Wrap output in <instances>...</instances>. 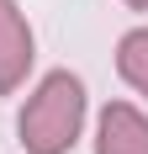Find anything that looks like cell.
I'll use <instances>...</instances> for the list:
<instances>
[{
	"label": "cell",
	"mask_w": 148,
	"mask_h": 154,
	"mask_svg": "<svg viewBox=\"0 0 148 154\" xmlns=\"http://www.w3.org/2000/svg\"><path fill=\"white\" fill-rule=\"evenodd\" d=\"M21 143L27 154H69L79 128H85V85L69 75V69H53V75L32 91V101L21 106Z\"/></svg>",
	"instance_id": "obj_1"
},
{
	"label": "cell",
	"mask_w": 148,
	"mask_h": 154,
	"mask_svg": "<svg viewBox=\"0 0 148 154\" xmlns=\"http://www.w3.org/2000/svg\"><path fill=\"white\" fill-rule=\"evenodd\" d=\"M32 69V27L16 0H0V96H11Z\"/></svg>",
	"instance_id": "obj_2"
},
{
	"label": "cell",
	"mask_w": 148,
	"mask_h": 154,
	"mask_svg": "<svg viewBox=\"0 0 148 154\" xmlns=\"http://www.w3.org/2000/svg\"><path fill=\"white\" fill-rule=\"evenodd\" d=\"M95 154H148V117L127 101H111L95 128Z\"/></svg>",
	"instance_id": "obj_3"
},
{
	"label": "cell",
	"mask_w": 148,
	"mask_h": 154,
	"mask_svg": "<svg viewBox=\"0 0 148 154\" xmlns=\"http://www.w3.org/2000/svg\"><path fill=\"white\" fill-rule=\"evenodd\" d=\"M117 69H122V80H127L138 96H148V27H138V32H127V37H122Z\"/></svg>",
	"instance_id": "obj_4"
},
{
	"label": "cell",
	"mask_w": 148,
	"mask_h": 154,
	"mask_svg": "<svg viewBox=\"0 0 148 154\" xmlns=\"http://www.w3.org/2000/svg\"><path fill=\"white\" fill-rule=\"evenodd\" d=\"M127 5H132V11H148V0H127Z\"/></svg>",
	"instance_id": "obj_5"
}]
</instances>
